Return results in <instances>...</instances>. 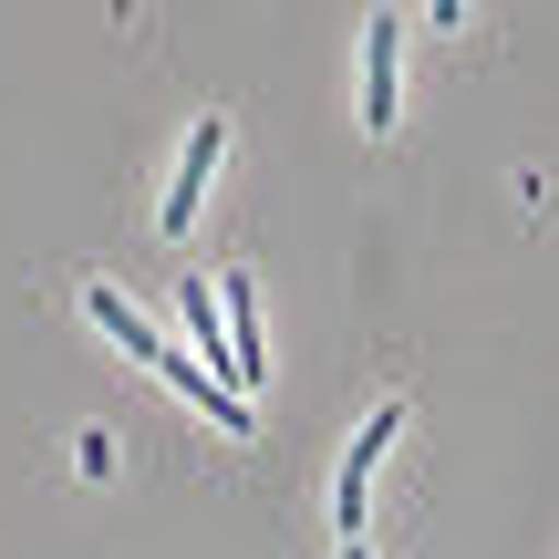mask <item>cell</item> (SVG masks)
<instances>
[{"instance_id":"1","label":"cell","mask_w":559,"mask_h":559,"mask_svg":"<svg viewBox=\"0 0 559 559\" xmlns=\"http://www.w3.org/2000/svg\"><path fill=\"white\" fill-rule=\"evenodd\" d=\"M218 145H228V124H218V115L187 124L177 177H166V239H187V228H198V198H207V177H218Z\"/></svg>"},{"instance_id":"2","label":"cell","mask_w":559,"mask_h":559,"mask_svg":"<svg viewBox=\"0 0 559 559\" xmlns=\"http://www.w3.org/2000/svg\"><path fill=\"white\" fill-rule=\"evenodd\" d=\"M394 436H404V394L353 436V456H342V477H332V519H342V539H362V487H373V466H383V445H394Z\"/></svg>"},{"instance_id":"3","label":"cell","mask_w":559,"mask_h":559,"mask_svg":"<svg viewBox=\"0 0 559 559\" xmlns=\"http://www.w3.org/2000/svg\"><path fill=\"white\" fill-rule=\"evenodd\" d=\"M177 311H187V342H198V373L218 383V394H239V353H228V321H218V290H207V280H198V290H187ZM239 404H249V394H239Z\"/></svg>"},{"instance_id":"4","label":"cell","mask_w":559,"mask_h":559,"mask_svg":"<svg viewBox=\"0 0 559 559\" xmlns=\"http://www.w3.org/2000/svg\"><path fill=\"white\" fill-rule=\"evenodd\" d=\"M394 52H404V21L373 11V32H362V124H394Z\"/></svg>"},{"instance_id":"5","label":"cell","mask_w":559,"mask_h":559,"mask_svg":"<svg viewBox=\"0 0 559 559\" xmlns=\"http://www.w3.org/2000/svg\"><path fill=\"white\" fill-rule=\"evenodd\" d=\"M218 290V321H228V353H239V394H260V300H249V270L207 280Z\"/></svg>"},{"instance_id":"6","label":"cell","mask_w":559,"mask_h":559,"mask_svg":"<svg viewBox=\"0 0 559 559\" xmlns=\"http://www.w3.org/2000/svg\"><path fill=\"white\" fill-rule=\"evenodd\" d=\"M83 311H94V321H104V332H115V342H124L135 362H156V353H166V332H156V321H145V311H135L124 290H104V280L83 290Z\"/></svg>"},{"instance_id":"7","label":"cell","mask_w":559,"mask_h":559,"mask_svg":"<svg viewBox=\"0 0 559 559\" xmlns=\"http://www.w3.org/2000/svg\"><path fill=\"white\" fill-rule=\"evenodd\" d=\"M156 373H166V383H177V394H198V404H207V415H218V425H228V436H249V404H239V394H218V383H207V373H198V362H187V353H156Z\"/></svg>"},{"instance_id":"8","label":"cell","mask_w":559,"mask_h":559,"mask_svg":"<svg viewBox=\"0 0 559 559\" xmlns=\"http://www.w3.org/2000/svg\"><path fill=\"white\" fill-rule=\"evenodd\" d=\"M342 559H373V549H362V539H342Z\"/></svg>"}]
</instances>
